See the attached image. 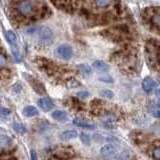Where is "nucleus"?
I'll return each mask as SVG.
<instances>
[{"instance_id":"nucleus-1","label":"nucleus","mask_w":160,"mask_h":160,"mask_svg":"<svg viewBox=\"0 0 160 160\" xmlns=\"http://www.w3.org/2000/svg\"><path fill=\"white\" fill-rule=\"evenodd\" d=\"M35 34H37L39 41L44 45L51 44L53 40V32L52 30L47 26H41L36 28V32Z\"/></svg>"},{"instance_id":"nucleus-2","label":"nucleus","mask_w":160,"mask_h":160,"mask_svg":"<svg viewBox=\"0 0 160 160\" xmlns=\"http://www.w3.org/2000/svg\"><path fill=\"white\" fill-rule=\"evenodd\" d=\"M55 54H56V56L59 58L68 60L72 56V48L70 45H67V44L59 45L56 48V50H55Z\"/></svg>"},{"instance_id":"nucleus-3","label":"nucleus","mask_w":160,"mask_h":160,"mask_svg":"<svg viewBox=\"0 0 160 160\" xmlns=\"http://www.w3.org/2000/svg\"><path fill=\"white\" fill-rule=\"evenodd\" d=\"M33 10H34V5L32 4L31 1H28V0H23L18 5V11L23 16H28V15H30L33 12Z\"/></svg>"},{"instance_id":"nucleus-4","label":"nucleus","mask_w":160,"mask_h":160,"mask_svg":"<svg viewBox=\"0 0 160 160\" xmlns=\"http://www.w3.org/2000/svg\"><path fill=\"white\" fill-rule=\"evenodd\" d=\"M37 104H38V106L43 110V111H46V112L50 111V110H51L54 106V104L51 101V99H49L47 97L39 98L37 100Z\"/></svg>"},{"instance_id":"nucleus-5","label":"nucleus","mask_w":160,"mask_h":160,"mask_svg":"<svg viewBox=\"0 0 160 160\" xmlns=\"http://www.w3.org/2000/svg\"><path fill=\"white\" fill-rule=\"evenodd\" d=\"M26 76H27V75H26ZM27 78H28V82L32 86V88L34 89L35 92L38 93V94H44L45 93V88H44V86L38 81L37 79H35L33 77H30V76H27Z\"/></svg>"},{"instance_id":"nucleus-6","label":"nucleus","mask_w":160,"mask_h":160,"mask_svg":"<svg viewBox=\"0 0 160 160\" xmlns=\"http://www.w3.org/2000/svg\"><path fill=\"white\" fill-rule=\"evenodd\" d=\"M117 150V147L115 146L113 143H109V144H106V145H103V146L100 148V154L102 155V156H110V155L114 154L116 152Z\"/></svg>"},{"instance_id":"nucleus-7","label":"nucleus","mask_w":160,"mask_h":160,"mask_svg":"<svg viewBox=\"0 0 160 160\" xmlns=\"http://www.w3.org/2000/svg\"><path fill=\"white\" fill-rule=\"evenodd\" d=\"M73 123L80 128H86V129H94L95 128V125L93 123H90L87 121V120L82 119V118H75L73 120Z\"/></svg>"},{"instance_id":"nucleus-8","label":"nucleus","mask_w":160,"mask_h":160,"mask_svg":"<svg viewBox=\"0 0 160 160\" xmlns=\"http://www.w3.org/2000/svg\"><path fill=\"white\" fill-rule=\"evenodd\" d=\"M77 137V131L76 130H65L59 134V138L63 141H68Z\"/></svg>"},{"instance_id":"nucleus-9","label":"nucleus","mask_w":160,"mask_h":160,"mask_svg":"<svg viewBox=\"0 0 160 160\" xmlns=\"http://www.w3.org/2000/svg\"><path fill=\"white\" fill-rule=\"evenodd\" d=\"M155 87V81L151 77H145L142 81V88L145 92H151Z\"/></svg>"},{"instance_id":"nucleus-10","label":"nucleus","mask_w":160,"mask_h":160,"mask_svg":"<svg viewBox=\"0 0 160 160\" xmlns=\"http://www.w3.org/2000/svg\"><path fill=\"white\" fill-rule=\"evenodd\" d=\"M51 117L56 121H65L68 118V114L62 110H54L51 114Z\"/></svg>"},{"instance_id":"nucleus-11","label":"nucleus","mask_w":160,"mask_h":160,"mask_svg":"<svg viewBox=\"0 0 160 160\" xmlns=\"http://www.w3.org/2000/svg\"><path fill=\"white\" fill-rule=\"evenodd\" d=\"M92 66L96 70H98V71L101 72H106L109 70V65L106 62L102 61V60H96V61H94Z\"/></svg>"},{"instance_id":"nucleus-12","label":"nucleus","mask_w":160,"mask_h":160,"mask_svg":"<svg viewBox=\"0 0 160 160\" xmlns=\"http://www.w3.org/2000/svg\"><path fill=\"white\" fill-rule=\"evenodd\" d=\"M12 144V139L7 135H0V149H6Z\"/></svg>"},{"instance_id":"nucleus-13","label":"nucleus","mask_w":160,"mask_h":160,"mask_svg":"<svg viewBox=\"0 0 160 160\" xmlns=\"http://www.w3.org/2000/svg\"><path fill=\"white\" fill-rule=\"evenodd\" d=\"M23 114L27 117H34L39 114L38 110L34 106H26L23 109Z\"/></svg>"},{"instance_id":"nucleus-14","label":"nucleus","mask_w":160,"mask_h":160,"mask_svg":"<svg viewBox=\"0 0 160 160\" xmlns=\"http://www.w3.org/2000/svg\"><path fill=\"white\" fill-rule=\"evenodd\" d=\"M5 39L7 40V42L10 44V45H15L17 42V37H16V34H15L13 31L11 30H9V31H6L5 32Z\"/></svg>"},{"instance_id":"nucleus-15","label":"nucleus","mask_w":160,"mask_h":160,"mask_svg":"<svg viewBox=\"0 0 160 160\" xmlns=\"http://www.w3.org/2000/svg\"><path fill=\"white\" fill-rule=\"evenodd\" d=\"M77 69L81 72L83 75H90L92 74V67L87 64H78Z\"/></svg>"},{"instance_id":"nucleus-16","label":"nucleus","mask_w":160,"mask_h":160,"mask_svg":"<svg viewBox=\"0 0 160 160\" xmlns=\"http://www.w3.org/2000/svg\"><path fill=\"white\" fill-rule=\"evenodd\" d=\"M13 130L18 134H24L27 132L26 126L22 123H14L13 124Z\"/></svg>"},{"instance_id":"nucleus-17","label":"nucleus","mask_w":160,"mask_h":160,"mask_svg":"<svg viewBox=\"0 0 160 160\" xmlns=\"http://www.w3.org/2000/svg\"><path fill=\"white\" fill-rule=\"evenodd\" d=\"M80 84L76 79H69L68 81L66 82V86L70 89H74V88H77L80 86Z\"/></svg>"},{"instance_id":"nucleus-18","label":"nucleus","mask_w":160,"mask_h":160,"mask_svg":"<svg viewBox=\"0 0 160 160\" xmlns=\"http://www.w3.org/2000/svg\"><path fill=\"white\" fill-rule=\"evenodd\" d=\"M80 140H81V142L84 144V145H89L90 144V141H91V138L88 134L86 133H80Z\"/></svg>"},{"instance_id":"nucleus-19","label":"nucleus","mask_w":160,"mask_h":160,"mask_svg":"<svg viewBox=\"0 0 160 160\" xmlns=\"http://www.w3.org/2000/svg\"><path fill=\"white\" fill-rule=\"evenodd\" d=\"M99 94H100V96L107 98V99H112L114 97V93L112 91H110V90H101Z\"/></svg>"},{"instance_id":"nucleus-20","label":"nucleus","mask_w":160,"mask_h":160,"mask_svg":"<svg viewBox=\"0 0 160 160\" xmlns=\"http://www.w3.org/2000/svg\"><path fill=\"white\" fill-rule=\"evenodd\" d=\"M110 1H111V0H95V4H96V6L103 8V7L108 6L110 4Z\"/></svg>"},{"instance_id":"nucleus-21","label":"nucleus","mask_w":160,"mask_h":160,"mask_svg":"<svg viewBox=\"0 0 160 160\" xmlns=\"http://www.w3.org/2000/svg\"><path fill=\"white\" fill-rule=\"evenodd\" d=\"M11 52H12V55H13V57L14 59L16 60L17 62H20L21 61V57H20V53L18 51V49L16 47H14V45H13V47L11 48Z\"/></svg>"},{"instance_id":"nucleus-22","label":"nucleus","mask_w":160,"mask_h":160,"mask_svg":"<svg viewBox=\"0 0 160 160\" xmlns=\"http://www.w3.org/2000/svg\"><path fill=\"white\" fill-rule=\"evenodd\" d=\"M76 95H77V97L80 98V99H86L87 97H89L90 93L87 92V91H80V92H78Z\"/></svg>"},{"instance_id":"nucleus-23","label":"nucleus","mask_w":160,"mask_h":160,"mask_svg":"<svg viewBox=\"0 0 160 160\" xmlns=\"http://www.w3.org/2000/svg\"><path fill=\"white\" fill-rule=\"evenodd\" d=\"M13 92L15 93H19V92H21L22 91V85L20 84L19 82H17L16 84H14L13 85Z\"/></svg>"},{"instance_id":"nucleus-24","label":"nucleus","mask_w":160,"mask_h":160,"mask_svg":"<svg viewBox=\"0 0 160 160\" xmlns=\"http://www.w3.org/2000/svg\"><path fill=\"white\" fill-rule=\"evenodd\" d=\"M99 80L102 82H106V83H112L113 82V79L110 76H108V75H106V76H100Z\"/></svg>"},{"instance_id":"nucleus-25","label":"nucleus","mask_w":160,"mask_h":160,"mask_svg":"<svg viewBox=\"0 0 160 160\" xmlns=\"http://www.w3.org/2000/svg\"><path fill=\"white\" fill-rule=\"evenodd\" d=\"M10 110L7 109V108H4V107H0V115L1 116H8V115H10Z\"/></svg>"},{"instance_id":"nucleus-26","label":"nucleus","mask_w":160,"mask_h":160,"mask_svg":"<svg viewBox=\"0 0 160 160\" xmlns=\"http://www.w3.org/2000/svg\"><path fill=\"white\" fill-rule=\"evenodd\" d=\"M129 157V152L127 150H124L123 152H121V154H119L117 158H120V159H127Z\"/></svg>"},{"instance_id":"nucleus-27","label":"nucleus","mask_w":160,"mask_h":160,"mask_svg":"<svg viewBox=\"0 0 160 160\" xmlns=\"http://www.w3.org/2000/svg\"><path fill=\"white\" fill-rule=\"evenodd\" d=\"M103 124L106 127H108V128H113V127H115V124L113 123L112 120H105V121L103 122Z\"/></svg>"},{"instance_id":"nucleus-28","label":"nucleus","mask_w":160,"mask_h":160,"mask_svg":"<svg viewBox=\"0 0 160 160\" xmlns=\"http://www.w3.org/2000/svg\"><path fill=\"white\" fill-rule=\"evenodd\" d=\"M6 58H5V56L4 55H2V54H0V68H2V67H4L5 65H6Z\"/></svg>"},{"instance_id":"nucleus-29","label":"nucleus","mask_w":160,"mask_h":160,"mask_svg":"<svg viewBox=\"0 0 160 160\" xmlns=\"http://www.w3.org/2000/svg\"><path fill=\"white\" fill-rule=\"evenodd\" d=\"M153 156H154V158H156V159H160V148L159 147L155 148L153 150Z\"/></svg>"},{"instance_id":"nucleus-30","label":"nucleus","mask_w":160,"mask_h":160,"mask_svg":"<svg viewBox=\"0 0 160 160\" xmlns=\"http://www.w3.org/2000/svg\"><path fill=\"white\" fill-rule=\"evenodd\" d=\"M152 115L155 117H159V108L156 107L154 110H152Z\"/></svg>"},{"instance_id":"nucleus-31","label":"nucleus","mask_w":160,"mask_h":160,"mask_svg":"<svg viewBox=\"0 0 160 160\" xmlns=\"http://www.w3.org/2000/svg\"><path fill=\"white\" fill-rule=\"evenodd\" d=\"M30 157H31L32 160H35V159H36V154H35V151H34V150H31V154H30Z\"/></svg>"},{"instance_id":"nucleus-32","label":"nucleus","mask_w":160,"mask_h":160,"mask_svg":"<svg viewBox=\"0 0 160 160\" xmlns=\"http://www.w3.org/2000/svg\"><path fill=\"white\" fill-rule=\"evenodd\" d=\"M156 96L159 97V89H158V88L156 89Z\"/></svg>"}]
</instances>
